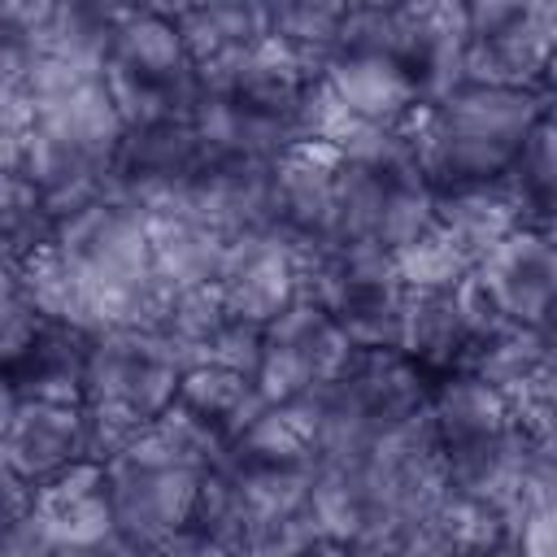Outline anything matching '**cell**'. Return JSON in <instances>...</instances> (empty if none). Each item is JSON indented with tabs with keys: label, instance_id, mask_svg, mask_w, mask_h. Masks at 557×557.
<instances>
[{
	"label": "cell",
	"instance_id": "52a82bcc",
	"mask_svg": "<svg viewBox=\"0 0 557 557\" xmlns=\"http://www.w3.org/2000/svg\"><path fill=\"white\" fill-rule=\"evenodd\" d=\"M104 87L126 131L196 113L205 83L170 22V9L161 4L117 9V26L104 52Z\"/></svg>",
	"mask_w": 557,
	"mask_h": 557
},
{
	"label": "cell",
	"instance_id": "5bb4252c",
	"mask_svg": "<svg viewBox=\"0 0 557 557\" xmlns=\"http://www.w3.org/2000/svg\"><path fill=\"white\" fill-rule=\"evenodd\" d=\"M479 296L496 309V318L513 326H553V296H557V244L553 231L518 226L492 252H483L470 270Z\"/></svg>",
	"mask_w": 557,
	"mask_h": 557
},
{
	"label": "cell",
	"instance_id": "d6986e66",
	"mask_svg": "<svg viewBox=\"0 0 557 557\" xmlns=\"http://www.w3.org/2000/svg\"><path fill=\"white\" fill-rule=\"evenodd\" d=\"M322 91L348 117L383 131H409V122L422 109L413 78L392 57L379 52H335L322 65Z\"/></svg>",
	"mask_w": 557,
	"mask_h": 557
},
{
	"label": "cell",
	"instance_id": "5b68a950",
	"mask_svg": "<svg viewBox=\"0 0 557 557\" xmlns=\"http://www.w3.org/2000/svg\"><path fill=\"white\" fill-rule=\"evenodd\" d=\"M187 361L148 326H113L87 339L83 413L91 435V461H109L131 435L157 422L178 392Z\"/></svg>",
	"mask_w": 557,
	"mask_h": 557
},
{
	"label": "cell",
	"instance_id": "ac0fdd59",
	"mask_svg": "<svg viewBox=\"0 0 557 557\" xmlns=\"http://www.w3.org/2000/svg\"><path fill=\"white\" fill-rule=\"evenodd\" d=\"M30 522L52 548H87L117 535L104 461H74L52 479L35 483Z\"/></svg>",
	"mask_w": 557,
	"mask_h": 557
},
{
	"label": "cell",
	"instance_id": "83f0119b",
	"mask_svg": "<svg viewBox=\"0 0 557 557\" xmlns=\"http://www.w3.org/2000/svg\"><path fill=\"white\" fill-rule=\"evenodd\" d=\"M231 313L222 309V296L218 287H187V292H174V296H161V309L152 318L148 331L165 335L187 366H200L209 357V348L218 344V335L226 331Z\"/></svg>",
	"mask_w": 557,
	"mask_h": 557
},
{
	"label": "cell",
	"instance_id": "2e32d148",
	"mask_svg": "<svg viewBox=\"0 0 557 557\" xmlns=\"http://www.w3.org/2000/svg\"><path fill=\"white\" fill-rule=\"evenodd\" d=\"M318 78H322V70L313 61H305L300 52L278 44L274 35H265L231 70H222L213 83H205V91L231 100L235 109H248L257 117H270V122H283V126L296 131L300 104H305V96L313 91Z\"/></svg>",
	"mask_w": 557,
	"mask_h": 557
},
{
	"label": "cell",
	"instance_id": "9a60e30c",
	"mask_svg": "<svg viewBox=\"0 0 557 557\" xmlns=\"http://www.w3.org/2000/svg\"><path fill=\"white\" fill-rule=\"evenodd\" d=\"M222 309L248 326H265L278 318L296 296H305V257L274 231H252L226 239L218 278H213Z\"/></svg>",
	"mask_w": 557,
	"mask_h": 557
},
{
	"label": "cell",
	"instance_id": "836d02e7",
	"mask_svg": "<svg viewBox=\"0 0 557 557\" xmlns=\"http://www.w3.org/2000/svg\"><path fill=\"white\" fill-rule=\"evenodd\" d=\"M30 496H35V487L26 479H17L0 461V531H9V527H17V522L30 518Z\"/></svg>",
	"mask_w": 557,
	"mask_h": 557
},
{
	"label": "cell",
	"instance_id": "e0dca14e",
	"mask_svg": "<svg viewBox=\"0 0 557 557\" xmlns=\"http://www.w3.org/2000/svg\"><path fill=\"white\" fill-rule=\"evenodd\" d=\"M0 461L30 487L74 461H91V435L83 405L17 400L0 431Z\"/></svg>",
	"mask_w": 557,
	"mask_h": 557
},
{
	"label": "cell",
	"instance_id": "277c9868",
	"mask_svg": "<svg viewBox=\"0 0 557 557\" xmlns=\"http://www.w3.org/2000/svg\"><path fill=\"white\" fill-rule=\"evenodd\" d=\"M544 113H553V96L544 91L457 83L418 109L409 122V148L431 191L500 178Z\"/></svg>",
	"mask_w": 557,
	"mask_h": 557
},
{
	"label": "cell",
	"instance_id": "484cf974",
	"mask_svg": "<svg viewBox=\"0 0 557 557\" xmlns=\"http://www.w3.org/2000/svg\"><path fill=\"white\" fill-rule=\"evenodd\" d=\"M117 9L122 4H96V0L39 4V13H35L39 57L104 70V52H109V39H113V26H117Z\"/></svg>",
	"mask_w": 557,
	"mask_h": 557
},
{
	"label": "cell",
	"instance_id": "8fae6325",
	"mask_svg": "<svg viewBox=\"0 0 557 557\" xmlns=\"http://www.w3.org/2000/svg\"><path fill=\"white\" fill-rule=\"evenodd\" d=\"M352 344L335 326V318L309 300L296 296L278 318L261 326V348H257V370L252 383L265 405H287L313 387H322L344 361Z\"/></svg>",
	"mask_w": 557,
	"mask_h": 557
},
{
	"label": "cell",
	"instance_id": "d4e9b609",
	"mask_svg": "<svg viewBox=\"0 0 557 557\" xmlns=\"http://www.w3.org/2000/svg\"><path fill=\"white\" fill-rule=\"evenodd\" d=\"M174 405L196 418L226 453V444L265 409L252 374H239V370H226V366H187L183 379H178V392H174Z\"/></svg>",
	"mask_w": 557,
	"mask_h": 557
},
{
	"label": "cell",
	"instance_id": "1f68e13d",
	"mask_svg": "<svg viewBox=\"0 0 557 557\" xmlns=\"http://www.w3.org/2000/svg\"><path fill=\"white\" fill-rule=\"evenodd\" d=\"M35 13L39 4H0V109L26 104V78L39 57Z\"/></svg>",
	"mask_w": 557,
	"mask_h": 557
},
{
	"label": "cell",
	"instance_id": "f546056e",
	"mask_svg": "<svg viewBox=\"0 0 557 557\" xmlns=\"http://www.w3.org/2000/svg\"><path fill=\"white\" fill-rule=\"evenodd\" d=\"M392 265L400 274V283L409 292H431V287H457L461 278H470V261L457 252V244L431 222L418 239H409L405 248L392 252Z\"/></svg>",
	"mask_w": 557,
	"mask_h": 557
},
{
	"label": "cell",
	"instance_id": "3957f363",
	"mask_svg": "<svg viewBox=\"0 0 557 557\" xmlns=\"http://www.w3.org/2000/svg\"><path fill=\"white\" fill-rule=\"evenodd\" d=\"M218 461L222 444L178 405H170L157 422H148L104 461L117 535L135 553L178 535L187 527L200 479Z\"/></svg>",
	"mask_w": 557,
	"mask_h": 557
},
{
	"label": "cell",
	"instance_id": "8d00e7d4",
	"mask_svg": "<svg viewBox=\"0 0 557 557\" xmlns=\"http://www.w3.org/2000/svg\"><path fill=\"white\" fill-rule=\"evenodd\" d=\"M22 274H26V252L0 239V309L22 300Z\"/></svg>",
	"mask_w": 557,
	"mask_h": 557
},
{
	"label": "cell",
	"instance_id": "4316f807",
	"mask_svg": "<svg viewBox=\"0 0 557 557\" xmlns=\"http://www.w3.org/2000/svg\"><path fill=\"white\" fill-rule=\"evenodd\" d=\"M522 209V222L535 231H553V205H557V157H553V113H544L531 135L522 139L518 157L500 174Z\"/></svg>",
	"mask_w": 557,
	"mask_h": 557
},
{
	"label": "cell",
	"instance_id": "4dcf8cb0",
	"mask_svg": "<svg viewBox=\"0 0 557 557\" xmlns=\"http://www.w3.org/2000/svg\"><path fill=\"white\" fill-rule=\"evenodd\" d=\"M48 231H52V213L39 187L22 170H4L0 174V239L30 257L48 239Z\"/></svg>",
	"mask_w": 557,
	"mask_h": 557
},
{
	"label": "cell",
	"instance_id": "30bf717a",
	"mask_svg": "<svg viewBox=\"0 0 557 557\" xmlns=\"http://www.w3.org/2000/svg\"><path fill=\"white\" fill-rule=\"evenodd\" d=\"M435 191L422 178L413 148L344 161L335 187V244H366L379 252H396L431 226Z\"/></svg>",
	"mask_w": 557,
	"mask_h": 557
},
{
	"label": "cell",
	"instance_id": "6da1fadb",
	"mask_svg": "<svg viewBox=\"0 0 557 557\" xmlns=\"http://www.w3.org/2000/svg\"><path fill=\"white\" fill-rule=\"evenodd\" d=\"M22 300L87 335L152 326L161 292L148 265L144 218L113 196L57 218L48 239L26 257Z\"/></svg>",
	"mask_w": 557,
	"mask_h": 557
},
{
	"label": "cell",
	"instance_id": "7c38bea8",
	"mask_svg": "<svg viewBox=\"0 0 557 557\" xmlns=\"http://www.w3.org/2000/svg\"><path fill=\"white\" fill-rule=\"evenodd\" d=\"M209 152L191 126V117H170L152 126H135L122 135L113 165V200L131 205L139 218L170 209L200 178Z\"/></svg>",
	"mask_w": 557,
	"mask_h": 557
},
{
	"label": "cell",
	"instance_id": "e575fe53",
	"mask_svg": "<svg viewBox=\"0 0 557 557\" xmlns=\"http://www.w3.org/2000/svg\"><path fill=\"white\" fill-rule=\"evenodd\" d=\"M513 540H518V557H553V509L527 513L513 527Z\"/></svg>",
	"mask_w": 557,
	"mask_h": 557
},
{
	"label": "cell",
	"instance_id": "d6a6232c",
	"mask_svg": "<svg viewBox=\"0 0 557 557\" xmlns=\"http://www.w3.org/2000/svg\"><path fill=\"white\" fill-rule=\"evenodd\" d=\"M26 131H30V109L26 104H4L0 109V174L4 170H22Z\"/></svg>",
	"mask_w": 557,
	"mask_h": 557
},
{
	"label": "cell",
	"instance_id": "603a6c76",
	"mask_svg": "<svg viewBox=\"0 0 557 557\" xmlns=\"http://www.w3.org/2000/svg\"><path fill=\"white\" fill-rule=\"evenodd\" d=\"M431 222L457 244V252L470 261L492 252L505 235H513L522 222V209L509 191L505 178H483V183H461V187H444L435 191V205H431Z\"/></svg>",
	"mask_w": 557,
	"mask_h": 557
},
{
	"label": "cell",
	"instance_id": "44dd1931",
	"mask_svg": "<svg viewBox=\"0 0 557 557\" xmlns=\"http://www.w3.org/2000/svg\"><path fill=\"white\" fill-rule=\"evenodd\" d=\"M426 426L440 453H461L505 435L509 426H518V418L500 392H492L466 370H453L426 383Z\"/></svg>",
	"mask_w": 557,
	"mask_h": 557
},
{
	"label": "cell",
	"instance_id": "f1b7e54d",
	"mask_svg": "<svg viewBox=\"0 0 557 557\" xmlns=\"http://www.w3.org/2000/svg\"><path fill=\"white\" fill-rule=\"evenodd\" d=\"M344 17H348V4L283 0V4H265V35H274L278 44H287L292 52H300L322 70L339 48Z\"/></svg>",
	"mask_w": 557,
	"mask_h": 557
},
{
	"label": "cell",
	"instance_id": "cb8c5ba5",
	"mask_svg": "<svg viewBox=\"0 0 557 557\" xmlns=\"http://www.w3.org/2000/svg\"><path fill=\"white\" fill-rule=\"evenodd\" d=\"M87 331L65 322H44L35 344L9 370V387L17 400H48V405H83V366H87Z\"/></svg>",
	"mask_w": 557,
	"mask_h": 557
},
{
	"label": "cell",
	"instance_id": "d590c367",
	"mask_svg": "<svg viewBox=\"0 0 557 557\" xmlns=\"http://www.w3.org/2000/svg\"><path fill=\"white\" fill-rule=\"evenodd\" d=\"M0 557H57V548L39 535V527L26 518L9 531H0Z\"/></svg>",
	"mask_w": 557,
	"mask_h": 557
},
{
	"label": "cell",
	"instance_id": "7402d4cb",
	"mask_svg": "<svg viewBox=\"0 0 557 557\" xmlns=\"http://www.w3.org/2000/svg\"><path fill=\"white\" fill-rule=\"evenodd\" d=\"M170 22H174L191 65L200 70V83H213L252 44L265 39V4H252V0L178 4V9H170Z\"/></svg>",
	"mask_w": 557,
	"mask_h": 557
},
{
	"label": "cell",
	"instance_id": "8992f818",
	"mask_svg": "<svg viewBox=\"0 0 557 557\" xmlns=\"http://www.w3.org/2000/svg\"><path fill=\"white\" fill-rule=\"evenodd\" d=\"M318 457H357L387 431L426 409V374L383 348H352L348 361L313 392L296 396Z\"/></svg>",
	"mask_w": 557,
	"mask_h": 557
},
{
	"label": "cell",
	"instance_id": "ba28073f",
	"mask_svg": "<svg viewBox=\"0 0 557 557\" xmlns=\"http://www.w3.org/2000/svg\"><path fill=\"white\" fill-rule=\"evenodd\" d=\"M557 4L479 0L461 4V83L553 96Z\"/></svg>",
	"mask_w": 557,
	"mask_h": 557
},
{
	"label": "cell",
	"instance_id": "9c48e42d",
	"mask_svg": "<svg viewBox=\"0 0 557 557\" xmlns=\"http://www.w3.org/2000/svg\"><path fill=\"white\" fill-rule=\"evenodd\" d=\"M305 296L335 318L352 348L400 352L409 287L400 283L387 252L366 244H331L305 252Z\"/></svg>",
	"mask_w": 557,
	"mask_h": 557
},
{
	"label": "cell",
	"instance_id": "7a4b0ae2",
	"mask_svg": "<svg viewBox=\"0 0 557 557\" xmlns=\"http://www.w3.org/2000/svg\"><path fill=\"white\" fill-rule=\"evenodd\" d=\"M26 109L30 131L22 174L39 187L52 222L113 196V165L126 126L109 100L104 70L35 57L26 78Z\"/></svg>",
	"mask_w": 557,
	"mask_h": 557
},
{
	"label": "cell",
	"instance_id": "4fadbf2b",
	"mask_svg": "<svg viewBox=\"0 0 557 557\" xmlns=\"http://www.w3.org/2000/svg\"><path fill=\"white\" fill-rule=\"evenodd\" d=\"M505 318L479 296L470 278L457 287H431V292H409L405 300V331H400V357H409L426 383L440 374H453L466 366L474 344Z\"/></svg>",
	"mask_w": 557,
	"mask_h": 557
},
{
	"label": "cell",
	"instance_id": "ffe728a7",
	"mask_svg": "<svg viewBox=\"0 0 557 557\" xmlns=\"http://www.w3.org/2000/svg\"><path fill=\"white\" fill-rule=\"evenodd\" d=\"M144 231H148L152 283H157L161 296H174V292H187V287H209L218 278L226 235H218L183 200L170 205V209L144 213Z\"/></svg>",
	"mask_w": 557,
	"mask_h": 557
}]
</instances>
